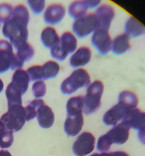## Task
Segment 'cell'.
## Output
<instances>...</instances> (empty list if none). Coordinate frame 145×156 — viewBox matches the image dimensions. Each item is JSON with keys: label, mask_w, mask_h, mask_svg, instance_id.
Returning <instances> with one entry per match:
<instances>
[{"label": "cell", "mask_w": 145, "mask_h": 156, "mask_svg": "<svg viewBox=\"0 0 145 156\" xmlns=\"http://www.w3.org/2000/svg\"><path fill=\"white\" fill-rule=\"evenodd\" d=\"M98 21V27L109 30L111 23L115 17V9L108 4L100 5L94 12Z\"/></svg>", "instance_id": "11"}, {"label": "cell", "mask_w": 145, "mask_h": 156, "mask_svg": "<svg viewBox=\"0 0 145 156\" xmlns=\"http://www.w3.org/2000/svg\"><path fill=\"white\" fill-rule=\"evenodd\" d=\"M130 37L128 34L124 33L115 37L112 42V53L115 55H123L130 49Z\"/></svg>", "instance_id": "18"}, {"label": "cell", "mask_w": 145, "mask_h": 156, "mask_svg": "<svg viewBox=\"0 0 145 156\" xmlns=\"http://www.w3.org/2000/svg\"><path fill=\"white\" fill-rule=\"evenodd\" d=\"M13 6L8 2L0 3V23L4 24L11 18L13 12Z\"/></svg>", "instance_id": "29"}, {"label": "cell", "mask_w": 145, "mask_h": 156, "mask_svg": "<svg viewBox=\"0 0 145 156\" xmlns=\"http://www.w3.org/2000/svg\"><path fill=\"white\" fill-rule=\"evenodd\" d=\"M84 108L83 96H75L68 99L66 104L67 117H74L81 114Z\"/></svg>", "instance_id": "20"}, {"label": "cell", "mask_w": 145, "mask_h": 156, "mask_svg": "<svg viewBox=\"0 0 145 156\" xmlns=\"http://www.w3.org/2000/svg\"><path fill=\"white\" fill-rule=\"evenodd\" d=\"M0 156H12V155L7 150H1L0 151Z\"/></svg>", "instance_id": "40"}, {"label": "cell", "mask_w": 145, "mask_h": 156, "mask_svg": "<svg viewBox=\"0 0 145 156\" xmlns=\"http://www.w3.org/2000/svg\"><path fill=\"white\" fill-rule=\"evenodd\" d=\"M36 118L40 127L49 129L53 125L55 121V115L53 111L48 105H43L39 108L36 113Z\"/></svg>", "instance_id": "16"}, {"label": "cell", "mask_w": 145, "mask_h": 156, "mask_svg": "<svg viewBox=\"0 0 145 156\" xmlns=\"http://www.w3.org/2000/svg\"><path fill=\"white\" fill-rule=\"evenodd\" d=\"M35 50L33 46L28 42L22 44L17 49L16 56L21 59L22 62H28L34 56Z\"/></svg>", "instance_id": "26"}, {"label": "cell", "mask_w": 145, "mask_h": 156, "mask_svg": "<svg viewBox=\"0 0 145 156\" xmlns=\"http://www.w3.org/2000/svg\"><path fill=\"white\" fill-rule=\"evenodd\" d=\"M7 130L8 129H6L5 126H4V124L0 121V139L2 138V136L4 135L5 133Z\"/></svg>", "instance_id": "39"}, {"label": "cell", "mask_w": 145, "mask_h": 156, "mask_svg": "<svg viewBox=\"0 0 145 156\" xmlns=\"http://www.w3.org/2000/svg\"><path fill=\"white\" fill-rule=\"evenodd\" d=\"M119 102L123 104L131 110L137 108L138 105V98L132 91H123L119 95Z\"/></svg>", "instance_id": "24"}, {"label": "cell", "mask_w": 145, "mask_h": 156, "mask_svg": "<svg viewBox=\"0 0 145 156\" xmlns=\"http://www.w3.org/2000/svg\"><path fill=\"white\" fill-rule=\"evenodd\" d=\"M77 48V39L69 31L62 34L59 44L50 49V53L53 59L58 61H64L68 54L73 53Z\"/></svg>", "instance_id": "5"}, {"label": "cell", "mask_w": 145, "mask_h": 156, "mask_svg": "<svg viewBox=\"0 0 145 156\" xmlns=\"http://www.w3.org/2000/svg\"><path fill=\"white\" fill-rule=\"evenodd\" d=\"M95 146V137L89 132L82 133L72 146L73 153L76 156H85L91 153Z\"/></svg>", "instance_id": "8"}, {"label": "cell", "mask_w": 145, "mask_h": 156, "mask_svg": "<svg viewBox=\"0 0 145 156\" xmlns=\"http://www.w3.org/2000/svg\"><path fill=\"white\" fill-rule=\"evenodd\" d=\"M3 88H4V83L2 81V79H0V93L3 91Z\"/></svg>", "instance_id": "41"}, {"label": "cell", "mask_w": 145, "mask_h": 156, "mask_svg": "<svg viewBox=\"0 0 145 156\" xmlns=\"http://www.w3.org/2000/svg\"><path fill=\"white\" fill-rule=\"evenodd\" d=\"M29 10L24 5L18 4L13 8L11 18L3 24L2 34L10 41L14 48L17 49L27 42Z\"/></svg>", "instance_id": "1"}, {"label": "cell", "mask_w": 145, "mask_h": 156, "mask_svg": "<svg viewBox=\"0 0 145 156\" xmlns=\"http://www.w3.org/2000/svg\"><path fill=\"white\" fill-rule=\"evenodd\" d=\"M0 121L6 129L12 133L21 130L26 122V113L24 108L21 105L8 107V111L0 118Z\"/></svg>", "instance_id": "3"}, {"label": "cell", "mask_w": 145, "mask_h": 156, "mask_svg": "<svg viewBox=\"0 0 145 156\" xmlns=\"http://www.w3.org/2000/svg\"><path fill=\"white\" fill-rule=\"evenodd\" d=\"M110 156H129L128 153L125 152H122V151H118V152H109Z\"/></svg>", "instance_id": "38"}, {"label": "cell", "mask_w": 145, "mask_h": 156, "mask_svg": "<svg viewBox=\"0 0 145 156\" xmlns=\"http://www.w3.org/2000/svg\"><path fill=\"white\" fill-rule=\"evenodd\" d=\"M43 67V80H48V79H54L59 74L60 67L56 62L53 60H50L45 62Z\"/></svg>", "instance_id": "25"}, {"label": "cell", "mask_w": 145, "mask_h": 156, "mask_svg": "<svg viewBox=\"0 0 145 156\" xmlns=\"http://www.w3.org/2000/svg\"><path fill=\"white\" fill-rule=\"evenodd\" d=\"M66 10L61 3H52L47 6L43 12V20L49 25L59 24L63 20Z\"/></svg>", "instance_id": "9"}, {"label": "cell", "mask_w": 145, "mask_h": 156, "mask_svg": "<svg viewBox=\"0 0 145 156\" xmlns=\"http://www.w3.org/2000/svg\"><path fill=\"white\" fill-rule=\"evenodd\" d=\"M91 156H100V155H99V153H94L93 154V155H91Z\"/></svg>", "instance_id": "42"}, {"label": "cell", "mask_w": 145, "mask_h": 156, "mask_svg": "<svg viewBox=\"0 0 145 156\" xmlns=\"http://www.w3.org/2000/svg\"><path fill=\"white\" fill-rule=\"evenodd\" d=\"M129 108L119 103L114 105L109 111H106L103 117V122L106 126H116L123 120L126 114L129 111Z\"/></svg>", "instance_id": "10"}, {"label": "cell", "mask_w": 145, "mask_h": 156, "mask_svg": "<svg viewBox=\"0 0 145 156\" xmlns=\"http://www.w3.org/2000/svg\"><path fill=\"white\" fill-rule=\"evenodd\" d=\"M41 42L47 49H51L59 44L60 37L58 35L56 29L53 27H47L41 33Z\"/></svg>", "instance_id": "19"}, {"label": "cell", "mask_w": 145, "mask_h": 156, "mask_svg": "<svg viewBox=\"0 0 145 156\" xmlns=\"http://www.w3.org/2000/svg\"><path fill=\"white\" fill-rule=\"evenodd\" d=\"M84 125V117L81 114L74 117H67L64 123V130L68 136H77L82 129Z\"/></svg>", "instance_id": "14"}, {"label": "cell", "mask_w": 145, "mask_h": 156, "mask_svg": "<svg viewBox=\"0 0 145 156\" xmlns=\"http://www.w3.org/2000/svg\"><path fill=\"white\" fill-rule=\"evenodd\" d=\"M11 69V63L9 59L0 56V74L6 73Z\"/></svg>", "instance_id": "35"}, {"label": "cell", "mask_w": 145, "mask_h": 156, "mask_svg": "<svg viewBox=\"0 0 145 156\" xmlns=\"http://www.w3.org/2000/svg\"><path fill=\"white\" fill-rule=\"evenodd\" d=\"M84 1H85V2L88 5V9H93L99 7L100 5L102 0H84Z\"/></svg>", "instance_id": "36"}, {"label": "cell", "mask_w": 145, "mask_h": 156, "mask_svg": "<svg viewBox=\"0 0 145 156\" xmlns=\"http://www.w3.org/2000/svg\"><path fill=\"white\" fill-rule=\"evenodd\" d=\"M88 10V7L84 0H74L68 6V12L71 18L76 20L85 16Z\"/></svg>", "instance_id": "21"}, {"label": "cell", "mask_w": 145, "mask_h": 156, "mask_svg": "<svg viewBox=\"0 0 145 156\" xmlns=\"http://www.w3.org/2000/svg\"><path fill=\"white\" fill-rule=\"evenodd\" d=\"M131 128L124 122L114 126L106 134L112 144L123 145L128 141Z\"/></svg>", "instance_id": "12"}, {"label": "cell", "mask_w": 145, "mask_h": 156, "mask_svg": "<svg viewBox=\"0 0 145 156\" xmlns=\"http://www.w3.org/2000/svg\"><path fill=\"white\" fill-rule=\"evenodd\" d=\"M104 85L101 81H94L87 89L86 95L84 97L83 112L85 115H90L98 111L101 105Z\"/></svg>", "instance_id": "2"}, {"label": "cell", "mask_w": 145, "mask_h": 156, "mask_svg": "<svg viewBox=\"0 0 145 156\" xmlns=\"http://www.w3.org/2000/svg\"><path fill=\"white\" fill-rule=\"evenodd\" d=\"M91 84L89 73L85 69H78L74 70L61 85V92L63 94H71L79 88L88 87Z\"/></svg>", "instance_id": "4"}, {"label": "cell", "mask_w": 145, "mask_h": 156, "mask_svg": "<svg viewBox=\"0 0 145 156\" xmlns=\"http://www.w3.org/2000/svg\"><path fill=\"white\" fill-rule=\"evenodd\" d=\"M112 145V144L111 143V142L109 141L107 136L105 134V135L101 136L99 138L97 144V151L100 152L101 153H103V152H106L109 150V149H110Z\"/></svg>", "instance_id": "33"}, {"label": "cell", "mask_w": 145, "mask_h": 156, "mask_svg": "<svg viewBox=\"0 0 145 156\" xmlns=\"http://www.w3.org/2000/svg\"><path fill=\"white\" fill-rule=\"evenodd\" d=\"M138 138L140 143L145 146V128L144 129H141L140 130H138Z\"/></svg>", "instance_id": "37"}, {"label": "cell", "mask_w": 145, "mask_h": 156, "mask_svg": "<svg viewBox=\"0 0 145 156\" xmlns=\"http://www.w3.org/2000/svg\"><path fill=\"white\" fill-rule=\"evenodd\" d=\"M98 27V21L94 13L86 14L79 18L72 24L73 32L78 38H85L95 31Z\"/></svg>", "instance_id": "6"}, {"label": "cell", "mask_w": 145, "mask_h": 156, "mask_svg": "<svg viewBox=\"0 0 145 156\" xmlns=\"http://www.w3.org/2000/svg\"><path fill=\"white\" fill-rule=\"evenodd\" d=\"M125 30L130 37H138L141 35L145 34V27L135 18H129L125 25Z\"/></svg>", "instance_id": "22"}, {"label": "cell", "mask_w": 145, "mask_h": 156, "mask_svg": "<svg viewBox=\"0 0 145 156\" xmlns=\"http://www.w3.org/2000/svg\"><path fill=\"white\" fill-rule=\"evenodd\" d=\"M112 39L109 30L96 29L91 37V44L101 56H106L112 49Z\"/></svg>", "instance_id": "7"}, {"label": "cell", "mask_w": 145, "mask_h": 156, "mask_svg": "<svg viewBox=\"0 0 145 156\" xmlns=\"http://www.w3.org/2000/svg\"><path fill=\"white\" fill-rule=\"evenodd\" d=\"M27 4L33 14L40 15L45 10L46 0H27Z\"/></svg>", "instance_id": "30"}, {"label": "cell", "mask_w": 145, "mask_h": 156, "mask_svg": "<svg viewBox=\"0 0 145 156\" xmlns=\"http://www.w3.org/2000/svg\"><path fill=\"white\" fill-rule=\"evenodd\" d=\"M44 105V101L41 99H35L24 108L26 113V121H30L36 117V113L39 108Z\"/></svg>", "instance_id": "27"}, {"label": "cell", "mask_w": 145, "mask_h": 156, "mask_svg": "<svg viewBox=\"0 0 145 156\" xmlns=\"http://www.w3.org/2000/svg\"><path fill=\"white\" fill-rule=\"evenodd\" d=\"M14 54L13 46L6 40H0V56L9 59Z\"/></svg>", "instance_id": "32"}, {"label": "cell", "mask_w": 145, "mask_h": 156, "mask_svg": "<svg viewBox=\"0 0 145 156\" xmlns=\"http://www.w3.org/2000/svg\"><path fill=\"white\" fill-rule=\"evenodd\" d=\"M122 122L128 125L131 129L140 130L145 128V112H142L138 108L129 110Z\"/></svg>", "instance_id": "13"}, {"label": "cell", "mask_w": 145, "mask_h": 156, "mask_svg": "<svg viewBox=\"0 0 145 156\" xmlns=\"http://www.w3.org/2000/svg\"><path fill=\"white\" fill-rule=\"evenodd\" d=\"M22 95L21 91L15 88L12 83H9L6 88L5 96L8 101V107L15 105H22Z\"/></svg>", "instance_id": "23"}, {"label": "cell", "mask_w": 145, "mask_h": 156, "mask_svg": "<svg viewBox=\"0 0 145 156\" xmlns=\"http://www.w3.org/2000/svg\"><path fill=\"white\" fill-rule=\"evenodd\" d=\"M32 91L36 99H40L43 97L47 92V86L43 81H36L32 86Z\"/></svg>", "instance_id": "31"}, {"label": "cell", "mask_w": 145, "mask_h": 156, "mask_svg": "<svg viewBox=\"0 0 145 156\" xmlns=\"http://www.w3.org/2000/svg\"><path fill=\"white\" fill-rule=\"evenodd\" d=\"M30 77V81L36 82V81L43 80V72L42 66L36 65L30 67L26 70Z\"/></svg>", "instance_id": "28"}, {"label": "cell", "mask_w": 145, "mask_h": 156, "mask_svg": "<svg viewBox=\"0 0 145 156\" xmlns=\"http://www.w3.org/2000/svg\"><path fill=\"white\" fill-rule=\"evenodd\" d=\"M30 79L27 72L24 69H18L14 73L11 83L18 88L21 94H24L28 89Z\"/></svg>", "instance_id": "17"}, {"label": "cell", "mask_w": 145, "mask_h": 156, "mask_svg": "<svg viewBox=\"0 0 145 156\" xmlns=\"http://www.w3.org/2000/svg\"><path fill=\"white\" fill-rule=\"evenodd\" d=\"M92 53L91 49L87 47L79 48L70 58V65L73 68H78L86 66L91 61Z\"/></svg>", "instance_id": "15"}, {"label": "cell", "mask_w": 145, "mask_h": 156, "mask_svg": "<svg viewBox=\"0 0 145 156\" xmlns=\"http://www.w3.org/2000/svg\"><path fill=\"white\" fill-rule=\"evenodd\" d=\"M10 63H11V69L12 70H18L21 69V68L24 66V62L21 60L18 56H16V54L14 53L12 55V57L10 58Z\"/></svg>", "instance_id": "34"}]
</instances>
